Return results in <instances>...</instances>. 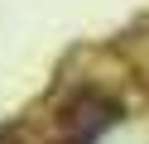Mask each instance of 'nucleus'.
I'll return each instance as SVG.
<instances>
[{
  "label": "nucleus",
  "mask_w": 149,
  "mask_h": 144,
  "mask_svg": "<svg viewBox=\"0 0 149 144\" xmlns=\"http://www.w3.org/2000/svg\"><path fill=\"white\" fill-rule=\"evenodd\" d=\"M116 115H120L116 101H106L101 91H82L77 101L63 111V125H72V130H82V125H87V130H91V125H106V120H116Z\"/></svg>",
  "instance_id": "f257e3e1"
}]
</instances>
